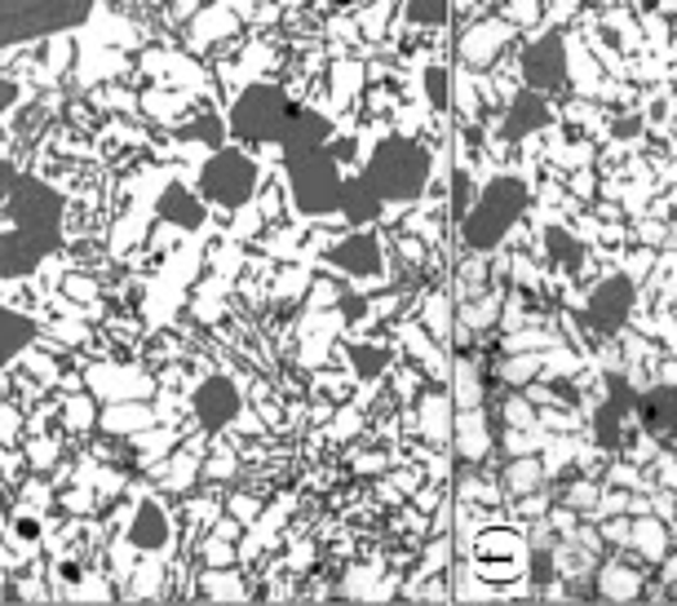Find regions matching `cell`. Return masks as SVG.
I'll return each mask as SVG.
<instances>
[{"mask_svg": "<svg viewBox=\"0 0 677 606\" xmlns=\"http://www.w3.org/2000/svg\"><path fill=\"white\" fill-rule=\"evenodd\" d=\"M89 10L94 0H0V50L72 32L89 19Z\"/></svg>", "mask_w": 677, "mask_h": 606, "instance_id": "1", "label": "cell"}, {"mask_svg": "<svg viewBox=\"0 0 677 606\" xmlns=\"http://www.w3.org/2000/svg\"><path fill=\"white\" fill-rule=\"evenodd\" d=\"M368 186L382 195V199H412L426 191V177H430V160L417 142L408 138H390L373 151L368 169H364Z\"/></svg>", "mask_w": 677, "mask_h": 606, "instance_id": "2", "label": "cell"}, {"mask_svg": "<svg viewBox=\"0 0 677 606\" xmlns=\"http://www.w3.org/2000/svg\"><path fill=\"white\" fill-rule=\"evenodd\" d=\"M292 125V107L275 85H248L230 107V133L239 142H283Z\"/></svg>", "mask_w": 677, "mask_h": 606, "instance_id": "3", "label": "cell"}, {"mask_svg": "<svg viewBox=\"0 0 677 606\" xmlns=\"http://www.w3.org/2000/svg\"><path fill=\"white\" fill-rule=\"evenodd\" d=\"M342 169L336 160L323 151H310V155H297L288 160V186H292V204L305 213V217H323V213H336L342 204Z\"/></svg>", "mask_w": 677, "mask_h": 606, "instance_id": "4", "label": "cell"}, {"mask_svg": "<svg viewBox=\"0 0 677 606\" xmlns=\"http://www.w3.org/2000/svg\"><path fill=\"white\" fill-rule=\"evenodd\" d=\"M257 182H261V173H257L252 155L222 147L200 169V199H208L217 208H244L257 195Z\"/></svg>", "mask_w": 677, "mask_h": 606, "instance_id": "5", "label": "cell"}, {"mask_svg": "<svg viewBox=\"0 0 677 606\" xmlns=\"http://www.w3.org/2000/svg\"><path fill=\"white\" fill-rule=\"evenodd\" d=\"M523 204H527V191L518 186V182H496V186H487L483 191V199L470 208V217H465V239H470V248H492L509 226H514V217L523 213Z\"/></svg>", "mask_w": 677, "mask_h": 606, "instance_id": "6", "label": "cell"}, {"mask_svg": "<svg viewBox=\"0 0 677 606\" xmlns=\"http://www.w3.org/2000/svg\"><path fill=\"white\" fill-rule=\"evenodd\" d=\"M10 226L19 230H41V235H63V195L50 182L19 177L10 204H6Z\"/></svg>", "mask_w": 677, "mask_h": 606, "instance_id": "7", "label": "cell"}, {"mask_svg": "<svg viewBox=\"0 0 677 606\" xmlns=\"http://www.w3.org/2000/svg\"><path fill=\"white\" fill-rule=\"evenodd\" d=\"M58 244H63V235H41V230L6 226V230H0V274H6V279L32 274L50 252H58Z\"/></svg>", "mask_w": 677, "mask_h": 606, "instance_id": "8", "label": "cell"}, {"mask_svg": "<svg viewBox=\"0 0 677 606\" xmlns=\"http://www.w3.org/2000/svg\"><path fill=\"white\" fill-rule=\"evenodd\" d=\"M239 408H244V399H239V390H235L226 377H208V381L195 390V416H200L204 430L230 425V421L239 416Z\"/></svg>", "mask_w": 677, "mask_h": 606, "instance_id": "9", "label": "cell"}, {"mask_svg": "<svg viewBox=\"0 0 677 606\" xmlns=\"http://www.w3.org/2000/svg\"><path fill=\"white\" fill-rule=\"evenodd\" d=\"M155 213H160V221H169V226H178V230L204 226V199H200L191 186H182V182H169V186L160 191Z\"/></svg>", "mask_w": 677, "mask_h": 606, "instance_id": "10", "label": "cell"}, {"mask_svg": "<svg viewBox=\"0 0 677 606\" xmlns=\"http://www.w3.org/2000/svg\"><path fill=\"white\" fill-rule=\"evenodd\" d=\"M327 120L319 111H292V125L283 133V160H297V155H310V151H323L327 142Z\"/></svg>", "mask_w": 677, "mask_h": 606, "instance_id": "11", "label": "cell"}, {"mask_svg": "<svg viewBox=\"0 0 677 606\" xmlns=\"http://www.w3.org/2000/svg\"><path fill=\"white\" fill-rule=\"evenodd\" d=\"M332 261L346 274H377L382 270V252L373 235H346L342 244H332Z\"/></svg>", "mask_w": 677, "mask_h": 606, "instance_id": "12", "label": "cell"}, {"mask_svg": "<svg viewBox=\"0 0 677 606\" xmlns=\"http://www.w3.org/2000/svg\"><path fill=\"white\" fill-rule=\"evenodd\" d=\"M36 342V320L10 311V306H0V368H6L10 359H19L28 346Z\"/></svg>", "mask_w": 677, "mask_h": 606, "instance_id": "13", "label": "cell"}, {"mask_svg": "<svg viewBox=\"0 0 677 606\" xmlns=\"http://www.w3.org/2000/svg\"><path fill=\"white\" fill-rule=\"evenodd\" d=\"M129 540H133L138 549H164V540H169V513H164L155 500H142L138 513H133Z\"/></svg>", "mask_w": 677, "mask_h": 606, "instance_id": "14", "label": "cell"}, {"mask_svg": "<svg viewBox=\"0 0 677 606\" xmlns=\"http://www.w3.org/2000/svg\"><path fill=\"white\" fill-rule=\"evenodd\" d=\"M382 195L368 186V177H346L342 182V204H336V208H342L351 221H368V217H377L382 213Z\"/></svg>", "mask_w": 677, "mask_h": 606, "instance_id": "15", "label": "cell"}, {"mask_svg": "<svg viewBox=\"0 0 677 606\" xmlns=\"http://www.w3.org/2000/svg\"><path fill=\"white\" fill-rule=\"evenodd\" d=\"M642 421H646V430H655V434L677 430V394H673V390L646 394V399H642Z\"/></svg>", "mask_w": 677, "mask_h": 606, "instance_id": "16", "label": "cell"}, {"mask_svg": "<svg viewBox=\"0 0 677 606\" xmlns=\"http://www.w3.org/2000/svg\"><path fill=\"white\" fill-rule=\"evenodd\" d=\"M540 120H545V107H540L536 98H531V102H518V107H514V120H509V133L518 138V133H527V129H536Z\"/></svg>", "mask_w": 677, "mask_h": 606, "instance_id": "17", "label": "cell"}, {"mask_svg": "<svg viewBox=\"0 0 677 606\" xmlns=\"http://www.w3.org/2000/svg\"><path fill=\"white\" fill-rule=\"evenodd\" d=\"M222 120H213V116H204V120H195V125H186L182 129V138H195V142H208V147H222Z\"/></svg>", "mask_w": 677, "mask_h": 606, "instance_id": "18", "label": "cell"}, {"mask_svg": "<svg viewBox=\"0 0 677 606\" xmlns=\"http://www.w3.org/2000/svg\"><path fill=\"white\" fill-rule=\"evenodd\" d=\"M408 14H412L417 23H443V14H448V0H412Z\"/></svg>", "mask_w": 677, "mask_h": 606, "instance_id": "19", "label": "cell"}, {"mask_svg": "<svg viewBox=\"0 0 677 606\" xmlns=\"http://www.w3.org/2000/svg\"><path fill=\"white\" fill-rule=\"evenodd\" d=\"M536 483H540L536 461H514V469H509V487H514V491H527V487H536Z\"/></svg>", "mask_w": 677, "mask_h": 606, "instance_id": "20", "label": "cell"}, {"mask_svg": "<svg viewBox=\"0 0 677 606\" xmlns=\"http://www.w3.org/2000/svg\"><path fill=\"white\" fill-rule=\"evenodd\" d=\"M355 368H359V377H377V372H382V350L355 346Z\"/></svg>", "mask_w": 677, "mask_h": 606, "instance_id": "21", "label": "cell"}, {"mask_svg": "<svg viewBox=\"0 0 677 606\" xmlns=\"http://www.w3.org/2000/svg\"><path fill=\"white\" fill-rule=\"evenodd\" d=\"M14 186H19V169H14V164H10L6 155H0V208H6V204H10Z\"/></svg>", "mask_w": 677, "mask_h": 606, "instance_id": "22", "label": "cell"}, {"mask_svg": "<svg viewBox=\"0 0 677 606\" xmlns=\"http://www.w3.org/2000/svg\"><path fill=\"white\" fill-rule=\"evenodd\" d=\"M531 575L545 584V580H554V558L545 553V549H536V558H531Z\"/></svg>", "mask_w": 677, "mask_h": 606, "instance_id": "23", "label": "cell"}, {"mask_svg": "<svg viewBox=\"0 0 677 606\" xmlns=\"http://www.w3.org/2000/svg\"><path fill=\"white\" fill-rule=\"evenodd\" d=\"M426 85H430L434 107H443V72H426Z\"/></svg>", "mask_w": 677, "mask_h": 606, "instance_id": "24", "label": "cell"}, {"mask_svg": "<svg viewBox=\"0 0 677 606\" xmlns=\"http://www.w3.org/2000/svg\"><path fill=\"white\" fill-rule=\"evenodd\" d=\"M19 98V89H14V80H6V76H0V111H6L10 102Z\"/></svg>", "mask_w": 677, "mask_h": 606, "instance_id": "25", "label": "cell"}, {"mask_svg": "<svg viewBox=\"0 0 677 606\" xmlns=\"http://www.w3.org/2000/svg\"><path fill=\"white\" fill-rule=\"evenodd\" d=\"M67 292H76V296H94V283H85V279H72V283H67Z\"/></svg>", "mask_w": 677, "mask_h": 606, "instance_id": "26", "label": "cell"}, {"mask_svg": "<svg viewBox=\"0 0 677 606\" xmlns=\"http://www.w3.org/2000/svg\"><path fill=\"white\" fill-rule=\"evenodd\" d=\"M589 496H593V487H576V491H571V505H580V509H584V505H589Z\"/></svg>", "mask_w": 677, "mask_h": 606, "instance_id": "27", "label": "cell"}, {"mask_svg": "<svg viewBox=\"0 0 677 606\" xmlns=\"http://www.w3.org/2000/svg\"><path fill=\"white\" fill-rule=\"evenodd\" d=\"M208 558H217V562H226V558H230V549H222V544H208Z\"/></svg>", "mask_w": 677, "mask_h": 606, "instance_id": "28", "label": "cell"}]
</instances>
